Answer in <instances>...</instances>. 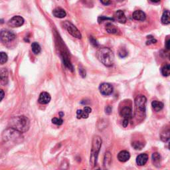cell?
Instances as JSON below:
<instances>
[{
    "mask_svg": "<svg viewBox=\"0 0 170 170\" xmlns=\"http://www.w3.org/2000/svg\"><path fill=\"white\" fill-rule=\"evenodd\" d=\"M51 97L50 94L47 92H43L40 94L38 101L41 104H47L51 101Z\"/></svg>",
    "mask_w": 170,
    "mask_h": 170,
    "instance_id": "12",
    "label": "cell"
},
{
    "mask_svg": "<svg viewBox=\"0 0 170 170\" xmlns=\"http://www.w3.org/2000/svg\"><path fill=\"white\" fill-rule=\"evenodd\" d=\"M132 110L130 106H124L120 110V116L123 117L124 119L130 120L132 117Z\"/></svg>",
    "mask_w": 170,
    "mask_h": 170,
    "instance_id": "10",
    "label": "cell"
},
{
    "mask_svg": "<svg viewBox=\"0 0 170 170\" xmlns=\"http://www.w3.org/2000/svg\"><path fill=\"white\" fill-rule=\"evenodd\" d=\"M10 128H12L21 133L28 131L30 127V121L25 116L13 117L9 122Z\"/></svg>",
    "mask_w": 170,
    "mask_h": 170,
    "instance_id": "1",
    "label": "cell"
},
{
    "mask_svg": "<svg viewBox=\"0 0 170 170\" xmlns=\"http://www.w3.org/2000/svg\"><path fill=\"white\" fill-rule=\"evenodd\" d=\"M152 160L154 165L156 167L160 166V162H161V156L158 153H154L152 156Z\"/></svg>",
    "mask_w": 170,
    "mask_h": 170,
    "instance_id": "18",
    "label": "cell"
},
{
    "mask_svg": "<svg viewBox=\"0 0 170 170\" xmlns=\"http://www.w3.org/2000/svg\"><path fill=\"white\" fill-rule=\"evenodd\" d=\"M132 17L137 21H144L146 19V16L144 11H141V10H137L132 14Z\"/></svg>",
    "mask_w": 170,
    "mask_h": 170,
    "instance_id": "16",
    "label": "cell"
},
{
    "mask_svg": "<svg viewBox=\"0 0 170 170\" xmlns=\"http://www.w3.org/2000/svg\"><path fill=\"white\" fill-rule=\"evenodd\" d=\"M15 35L11 31L8 30H2L0 31V41L2 43H11L15 39Z\"/></svg>",
    "mask_w": 170,
    "mask_h": 170,
    "instance_id": "6",
    "label": "cell"
},
{
    "mask_svg": "<svg viewBox=\"0 0 170 170\" xmlns=\"http://www.w3.org/2000/svg\"><path fill=\"white\" fill-rule=\"evenodd\" d=\"M169 43H170V40L168 39L167 40L166 43H165V47H166V49L167 50L169 49Z\"/></svg>",
    "mask_w": 170,
    "mask_h": 170,
    "instance_id": "37",
    "label": "cell"
},
{
    "mask_svg": "<svg viewBox=\"0 0 170 170\" xmlns=\"http://www.w3.org/2000/svg\"><path fill=\"white\" fill-rule=\"evenodd\" d=\"M4 96H5V93H4V91H3V90L0 89V102H1V100L3 99Z\"/></svg>",
    "mask_w": 170,
    "mask_h": 170,
    "instance_id": "34",
    "label": "cell"
},
{
    "mask_svg": "<svg viewBox=\"0 0 170 170\" xmlns=\"http://www.w3.org/2000/svg\"><path fill=\"white\" fill-rule=\"evenodd\" d=\"M8 60L7 54L4 52H0V65L5 64Z\"/></svg>",
    "mask_w": 170,
    "mask_h": 170,
    "instance_id": "28",
    "label": "cell"
},
{
    "mask_svg": "<svg viewBox=\"0 0 170 170\" xmlns=\"http://www.w3.org/2000/svg\"><path fill=\"white\" fill-rule=\"evenodd\" d=\"M52 14L54 17L57 18H64L67 15L66 11L61 8H56L52 11Z\"/></svg>",
    "mask_w": 170,
    "mask_h": 170,
    "instance_id": "17",
    "label": "cell"
},
{
    "mask_svg": "<svg viewBox=\"0 0 170 170\" xmlns=\"http://www.w3.org/2000/svg\"><path fill=\"white\" fill-rule=\"evenodd\" d=\"M63 26L67 30V31H68V32L70 33L73 37H74L75 38H77V39H81L82 37L81 33H80L79 29H77L73 24H71V23L69 22H65L63 24Z\"/></svg>",
    "mask_w": 170,
    "mask_h": 170,
    "instance_id": "7",
    "label": "cell"
},
{
    "mask_svg": "<svg viewBox=\"0 0 170 170\" xmlns=\"http://www.w3.org/2000/svg\"><path fill=\"white\" fill-rule=\"evenodd\" d=\"M106 31L110 34H116L118 33V29L111 24H107L106 26Z\"/></svg>",
    "mask_w": 170,
    "mask_h": 170,
    "instance_id": "22",
    "label": "cell"
},
{
    "mask_svg": "<svg viewBox=\"0 0 170 170\" xmlns=\"http://www.w3.org/2000/svg\"><path fill=\"white\" fill-rule=\"evenodd\" d=\"M169 12L168 10H165L163 12V15L161 17V23L163 25H169L170 23V19H169Z\"/></svg>",
    "mask_w": 170,
    "mask_h": 170,
    "instance_id": "21",
    "label": "cell"
},
{
    "mask_svg": "<svg viewBox=\"0 0 170 170\" xmlns=\"http://www.w3.org/2000/svg\"><path fill=\"white\" fill-rule=\"evenodd\" d=\"M102 138L98 136H94L92 142V148L90 156V164L92 167L95 166L97 162L98 156L102 146Z\"/></svg>",
    "mask_w": 170,
    "mask_h": 170,
    "instance_id": "3",
    "label": "cell"
},
{
    "mask_svg": "<svg viewBox=\"0 0 170 170\" xmlns=\"http://www.w3.org/2000/svg\"><path fill=\"white\" fill-rule=\"evenodd\" d=\"M8 83V72L6 69H2L0 71V84L2 86L6 85Z\"/></svg>",
    "mask_w": 170,
    "mask_h": 170,
    "instance_id": "13",
    "label": "cell"
},
{
    "mask_svg": "<svg viewBox=\"0 0 170 170\" xmlns=\"http://www.w3.org/2000/svg\"><path fill=\"white\" fill-rule=\"evenodd\" d=\"M132 146L134 149H135V150H140L144 147V144H143L142 142H140L139 141H136V142H133V143L132 144Z\"/></svg>",
    "mask_w": 170,
    "mask_h": 170,
    "instance_id": "27",
    "label": "cell"
},
{
    "mask_svg": "<svg viewBox=\"0 0 170 170\" xmlns=\"http://www.w3.org/2000/svg\"><path fill=\"white\" fill-rule=\"evenodd\" d=\"M52 122L54 124H56V125H58V126H60L62 124V123H63V120H62V118H54L52 119Z\"/></svg>",
    "mask_w": 170,
    "mask_h": 170,
    "instance_id": "30",
    "label": "cell"
},
{
    "mask_svg": "<svg viewBox=\"0 0 170 170\" xmlns=\"http://www.w3.org/2000/svg\"><path fill=\"white\" fill-rule=\"evenodd\" d=\"M89 116V113L85 110H78L77 112V116L78 119L87 118Z\"/></svg>",
    "mask_w": 170,
    "mask_h": 170,
    "instance_id": "23",
    "label": "cell"
},
{
    "mask_svg": "<svg viewBox=\"0 0 170 170\" xmlns=\"http://www.w3.org/2000/svg\"><path fill=\"white\" fill-rule=\"evenodd\" d=\"M150 1L153 2V3H157V2H159L160 0H150Z\"/></svg>",
    "mask_w": 170,
    "mask_h": 170,
    "instance_id": "38",
    "label": "cell"
},
{
    "mask_svg": "<svg viewBox=\"0 0 170 170\" xmlns=\"http://www.w3.org/2000/svg\"><path fill=\"white\" fill-rule=\"evenodd\" d=\"M148 38H149V39H150V40H149V41L147 42V44H149V45H150V44H151V43H156V42H157V41L156 39H154V38H152V37H148Z\"/></svg>",
    "mask_w": 170,
    "mask_h": 170,
    "instance_id": "32",
    "label": "cell"
},
{
    "mask_svg": "<svg viewBox=\"0 0 170 170\" xmlns=\"http://www.w3.org/2000/svg\"><path fill=\"white\" fill-rule=\"evenodd\" d=\"M31 49H32V51L34 52L35 54H37L41 52V48L40 47L39 43H37V42H34V43H33L32 45H31Z\"/></svg>",
    "mask_w": 170,
    "mask_h": 170,
    "instance_id": "25",
    "label": "cell"
},
{
    "mask_svg": "<svg viewBox=\"0 0 170 170\" xmlns=\"http://www.w3.org/2000/svg\"><path fill=\"white\" fill-rule=\"evenodd\" d=\"M60 116H61V117H62V116H63V115H64V114H63V113H62V112H60Z\"/></svg>",
    "mask_w": 170,
    "mask_h": 170,
    "instance_id": "39",
    "label": "cell"
},
{
    "mask_svg": "<svg viewBox=\"0 0 170 170\" xmlns=\"http://www.w3.org/2000/svg\"><path fill=\"white\" fill-rule=\"evenodd\" d=\"M152 106L154 111H156V112H159V111L162 110L164 105H163V103H162L161 102L157 101V100H154V101L152 102Z\"/></svg>",
    "mask_w": 170,
    "mask_h": 170,
    "instance_id": "19",
    "label": "cell"
},
{
    "mask_svg": "<svg viewBox=\"0 0 170 170\" xmlns=\"http://www.w3.org/2000/svg\"><path fill=\"white\" fill-rule=\"evenodd\" d=\"M130 158V154L126 150L121 151L118 154V159L121 162H126V161H128Z\"/></svg>",
    "mask_w": 170,
    "mask_h": 170,
    "instance_id": "14",
    "label": "cell"
},
{
    "mask_svg": "<svg viewBox=\"0 0 170 170\" xmlns=\"http://www.w3.org/2000/svg\"><path fill=\"white\" fill-rule=\"evenodd\" d=\"M128 123H129V120H127V119H124V120L122 122V126L124 128L127 127L128 125Z\"/></svg>",
    "mask_w": 170,
    "mask_h": 170,
    "instance_id": "33",
    "label": "cell"
},
{
    "mask_svg": "<svg viewBox=\"0 0 170 170\" xmlns=\"http://www.w3.org/2000/svg\"><path fill=\"white\" fill-rule=\"evenodd\" d=\"M111 161H112V155L110 152H106L104 158V166L105 168H108V166H110Z\"/></svg>",
    "mask_w": 170,
    "mask_h": 170,
    "instance_id": "20",
    "label": "cell"
},
{
    "mask_svg": "<svg viewBox=\"0 0 170 170\" xmlns=\"http://www.w3.org/2000/svg\"><path fill=\"white\" fill-rule=\"evenodd\" d=\"M147 99L144 95H139L135 98L136 114H144L146 112Z\"/></svg>",
    "mask_w": 170,
    "mask_h": 170,
    "instance_id": "4",
    "label": "cell"
},
{
    "mask_svg": "<svg viewBox=\"0 0 170 170\" xmlns=\"http://www.w3.org/2000/svg\"><path fill=\"white\" fill-rule=\"evenodd\" d=\"M169 129L167 128V130H165L161 134V139L163 142H166L169 141Z\"/></svg>",
    "mask_w": 170,
    "mask_h": 170,
    "instance_id": "24",
    "label": "cell"
},
{
    "mask_svg": "<svg viewBox=\"0 0 170 170\" xmlns=\"http://www.w3.org/2000/svg\"><path fill=\"white\" fill-rule=\"evenodd\" d=\"M112 107L111 106H106L105 107V112H106V114H110L112 113Z\"/></svg>",
    "mask_w": 170,
    "mask_h": 170,
    "instance_id": "31",
    "label": "cell"
},
{
    "mask_svg": "<svg viewBox=\"0 0 170 170\" xmlns=\"http://www.w3.org/2000/svg\"><path fill=\"white\" fill-rule=\"evenodd\" d=\"M98 59L106 67H112L114 62V54L112 50L107 47H102L98 50L96 52Z\"/></svg>",
    "mask_w": 170,
    "mask_h": 170,
    "instance_id": "2",
    "label": "cell"
},
{
    "mask_svg": "<svg viewBox=\"0 0 170 170\" xmlns=\"http://www.w3.org/2000/svg\"><path fill=\"white\" fill-rule=\"evenodd\" d=\"M90 40H91V43L92 44V45H94V46H97L98 45L97 42H96V41L95 39H94L93 38H91V39H90Z\"/></svg>",
    "mask_w": 170,
    "mask_h": 170,
    "instance_id": "36",
    "label": "cell"
},
{
    "mask_svg": "<svg viewBox=\"0 0 170 170\" xmlns=\"http://www.w3.org/2000/svg\"><path fill=\"white\" fill-rule=\"evenodd\" d=\"M21 132L12 128H9L3 132V138L5 141H13L16 138H21Z\"/></svg>",
    "mask_w": 170,
    "mask_h": 170,
    "instance_id": "5",
    "label": "cell"
},
{
    "mask_svg": "<svg viewBox=\"0 0 170 170\" xmlns=\"http://www.w3.org/2000/svg\"><path fill=\"white\" fill-rule=\"evenodd\" d=\"M161 73L163 76L168 77L170 75V67L169 64H166L161 68Z\"/></svg>",
    "mask_w": 170,
    "mask_h": 170,
    "instance_id": "26",
    "label": "cell"
},
{
    "mask_svg": "<svg viewBox=\"0 0 170 170\" xmlns=\"http://www.w3.org/2000/svg\"><path fill=\"white\" fill-rule=\"evenodd\" d=\"M24 19L22 17L16 15L13 17L11 19H9L7 24L8 26L11 27H19L24 25Z\"/></svg>",
    "mask_w": 170,
    "mask_h": 170,
    "instance_id": "9",
    "label": "cell"
},
{
    "mask_svg": "<svg viewBox=\"0 0 170 170\" xmlns=\"http://www.w3.org/2000/svg\"><path fill=\"white\" fill-rule=\"evenodd\" d=\"M118 1H123V0H118Z\"/></svg>",
    "mask_w": 170,
    "mask_h": 170,
    "instance_id": "40",
    "label": "cell"
},
{
    "mask_svg": "<svg viewBox=\"0 0 170 170\" xmlns=\"http://www.w3.org/2000/svg\"><path fill=\"white\" fill-rule=\"evenodd\" d=\"M113 19L120 23V24H125L126 22V17L124 11H121V10H118V11L115 12Z\"/></svg>",
    "mask_w": 170,
    "mask_h": 170,
    "instance_id": "11",
    "label": "cell"
},
{
    "mask_svg": "<svg viewBox=\"0 0 170 170\" xmlns=\"http://www.w3.org/2000/svg\"><path fill=\"white\" fill-rule=\"evenodd\" d=\"M100 92L104 96H109L112 94L114 89L112 85L109 83H102L99 87Z\"/></svg>",
    "mask_w": 170,
    "mask_h": 170,
    "instance_id": "8",
    "label": "cell"
},
{
    "mask_svg": "<svg viewBox=\"0 0 170 170\" xmlns=\"http://www.w3.org/2000/svg\"><path fill=\"white\" fill-rule=\"evenodd\" d=\"M100 1L105 5H108L109 4H110V0H100Z\"/></svg>",
    "mask_w": 170,
    "mask_h": 170,
    "instance_id": "35",
    "label": "cell"
},
{
    "mask_svg": "<svg viewBox=\"0 0 170 170\" xmlns=\"http://www.w3.org/2000/svg\"><path fill=\"white\" fill-rule=\"evenodd\" d=\"M148 160V156L146 154H141L136 157V163L140 166L144 165Z\"/></svg>",
    "mask_w": 170,
    "mask_h": 170,
    "instance_id": "15",
    "label": "cell"
},
{
    "mask_svg": "<svg viewBox=\"0 0 170 170\" xmlns=\"http://www.w3.org/2000/svg\"><path fill=\"white\" fill-rule=\"evenodd\" d=\"M118 54L121 58H124L128 55V52L125 48H120L119 49Z\"/></svg>",
    "mask_w": 170,
    "mask_h": 170,
    "instance_id": "29",
    "label": "cell"
}]
</instances>
